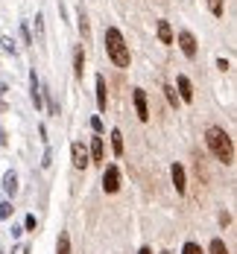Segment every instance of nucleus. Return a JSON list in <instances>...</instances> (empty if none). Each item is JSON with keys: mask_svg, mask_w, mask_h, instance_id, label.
I'll use <instances>...</instances> for the list:
<instances>
[{"mask_svg": "<svg viewBox=\"0 0 237 254\" xmlns=\"http://www.w3.org/2000/svg\"><path fill=\"white\" fill-rule=\"evenodd\" d=\"M205 143H208V149L214 152L217 161H223L226 167L235 164V143H232L229 131H226L223 126H208L205 128Z\"/></svg>", "mask_w": 237, "mask_h": 254, "instance_id": "f257e3e1", "label": "nucleus"}, {"mask_svg": "<svg viewBox=\"0 0 237 254\" xmlns=\"http://www.w3.org/2000/svg\"><path fill=\"white\" fill-rule=\"evenodd\" d=\"M105 53H108V59H111L117 67H129L132 64L129 44L123 41V32H120L117 26H108V29H105Z\"/></svg>", "mask_w": 237, "mask_h": 254, "instance_id": "f03ea898", "label": "nucleus"}, {"mask_svg": "<svg viewBox=\"0 0 237 254\" xmlns=\"http://www.w3.org/2000/svg\"><path fill=\"white\" fill-rule=\"evenodd\" d=\"M103 190L105 193H117L120 190V170L114 164H108L103 170Z\"/></svg>", "mask_w": 237, "mask_h": 254, "instance_id": "7ed1b4c3", "label": "nucleus"}, {"mask_svg": "<svg viewBox=\"0 0 237 254\" xmlns=\"http://www.w3.org/2000/svg\"><path fill=\"white\" fill-rule=\"evenodd\" d=\"M132 100H135V111H138V120H141V123H147V120H150V105H147V91H144V88H135Z\"/></svg>", "mask_w": 237, "mask_h": 254, "instance_id": "20e7f679", "label": "nucleus"}, {"mask_svg": "<svg viewBox=\"0 0 237 254\" xmlns=\"http://www.w3.org/2000/svg\"><path fill=\"white\" fill-rule=\"evenodd\" d=\"M71 158H74V167H77V170H85V167L91 164V158H88V149H85L79 140H77V143H71Z\"/></svg>", "mask_w": 237, "mask_h": 254, "instance_id": "39448f33", "label": "nucleus"}, {"mask_svg": "<svg viewBox=\"0 0 237 254\" xmlns=\"http://www.w3.org/2000/svg\"><path fill=\"white\" fill-rule=\"evenodd\" d=\"M179 47H182V53L187 59H196V38H193V32H187V29L179 32Z\"/></svg>", "mask_w": 237, "mask_h": 254, "instance_id": "423d86ee", "label": "nucleus"}, {"mask_svg": "<svg viewBox=\"0 0 237 254\" xmlns=\"http://www.w3.org/2000/svg\"><path fill=\"white\" fill-rule=\"evenodd\" d=\"M176 88H179V100L182 102H193V82L184 76H176Z\"/></svg>", "mask_w": 237, "mask_h": 254, "instance_id": "0eeeda50", "label": "nucleus"}, {"mask_svg": "<svg viewBox=\"0 0 237 254\" xmlns=\"http://www.w3.org/2000/svg\"><path fill=\"white\" fill-rule=\"evenodd\" d=\"M29 100H32V105H35V111L41 108V82H38V76H35V70L29 73Z\"/></svg>", "mask_w": 237, "mask_h": 254, "instance_id": "6e6552de", "label": "nucleus"}, {"mask_svg": "<svg viewBox=\"0 0 237 254\" xmlns=\"http://www.w3.org/2000/svg\"><path fill=\"white\" fill-rule=\"evenodd\" d=\"M94 164H105V143H103V137H94L91 140V155H88Z\"/></svg>", "mask_w": 237, "mask_h": 254, "instance_id": "1a4fd4ad", "label": "nucleus"}, {"mask_svg": "<svg viewBox=\"0 0 237 254\" xmlns=\"http://www.w3.org/2000/svg\"><path fill=\"white\" fill-rule=\"evenodd\" d=\"M170 178H173V184H176V193H184V190H187V184H184V167H182V164H173V167H170Z\"/></svg>", "mask_w": 237, "mask_h": 254, "instance_id": "9d476101", "label": "nucleus"}, {"mask_svg": "<svg viewBox=\"0 0 237 254\" xmlns=\"http://www.w3.org/2000/svg\"><path fill=\"white\" fill-rule=\"evenodd\" d=\"M158 38H161V44H173L176 38H173V26H170V21H158Z\"/></svg>", "mask_w": 237, "mask_h": 254, "instance_id": "9b49d317", "label": "nucleus"}, {"mask_svg": "<svg viewBox=\"0 0 237 254\" xmlns=\"http://www.w3.org/2000/svg\"><path fill=\"white\" fill-rule=\"evenodd\" d=\"M74 73H77V79L85 76V50H82V47L74 50Z\"/></svg>", "mask_w": 237, "mask_h": 254, "instance_id": "f8f14e48", "label": "nucleus"}, {"mask_svg": "<svg viewBox=\"0 0 237 254\" xmlns=\"http://www.w3.org/2000/svg\"><path fill=\"white\" fill-rule=\"evenodd\" d=\"M105 102H108V88H105V79L97 76V105L105 108Z\"/></svg>", "mask_w": 237, "mask_h": 254, "instance_id": "ddd939ff", "label": "nucleus"}, {"mask_svg": "<svg viewBox=\"0 0 237 254\" xmlns=\"http://www.w3.org/2000/svg\"><path fill=\"white\" fill-rule=\"evenodd\" d=\"M3 190H6L9 196L18 193V176H15V173H6V176H3Z\"/></svg>", "mask_w": 237, "mask_h": 254, "instance_id": "4468645a", "label": "nucleus"}, {"mask_svg": "<svg viewBox=\"0 0 237 254\" xmlns=\"http://www.w3.org/2000/svg\"><path fill=\"white\" fill-rule=\"evenodd\" d=\"M111 149H114L117 158L123 155V134H120V128H111Z\"/></svg>", "mask_w": 237, "mask_h": 254, "instance_id": "2eb2a0df", "label": "nucleus"}, {"mask_svg": "<svg viewBox=\"0 0 237 254\" xmlns=\"http://www.w3.org/2000/svg\"><path fill=\"white\" fill-rule=\"evenodd\" d=\"M56 254H71V237L62 231L59 234V243H56Z\"/></svg>", "mask_w": 237, "mask_h": 254, "instance_id": "dca6fc26", "label": "nucleus"}, {"mask_svg": "<svg viewBox=\"0 0 237 254\" xmlns=\"http://www.w3.org/2000/svg\"><path fill=\"white\" fill-rule=\"evenodd\" d=\"M208 9L214 18H223V12H226V3L223 0H208Z\"/></svg>", "mask_w": 237, "mask_h": 254, "instance_id": "f3484780", "label": "nucleus"}, {"mask_svg": "<svg viewBox=\"0 0 237 254\" xmlns=\"http://www.w3.org/2000/svg\"><path fill=\"white\" fill-rule=\"evenodd\" d=\"M164 97H167L170 105H176V108H179V94H176V88H173V85H164Z\"/></svg>", "mask_w": 237, "mask_h": 254, "instance_id": "a211bd4d", "label": "nucleus"}, {"mask_svg": "<svg viewBox=\"0 0 237 254\" xmlns=\"http://www.w3.org/2000/svg\"><path fill=\"white\" fill-rule=\"evenodd\" d=\"M208 254H229V246H226L223 240H214L211 249H208Z\"/></svg>", "mask_w": 237, "mask_h": 254, "instance_id": "6ab92c4d", "label": "nucleus"}, {"mask_svg": "<svg viewBox=\"0 0 237 254\" xmlns=\"http://www.w3.org/2000/svg\"><path fill=\"white\" fill-rule=\"evenodd\" d=\"M79 32H82V38H88V15H85V12H82V9H79Z\"/></svg>", "mask_w": 237, "mask_h": 254, "instance_id": "aec40b11", "label": "nucleus"}, {"mask_svg": "<svg viewBox=\"0 0 237 254\" xmlns=\"http://www.w3.org/2000/svg\"><path fill=\"white\" fill-rule=\"evenodd\" d=\"M182 254H205V252L199 249V243H184V246H182Z\"/></svg>", "mask_w": 237, "mask_h": 254, "instance_id": "412c9836", "label": "nucleus"}, {"mask_svg": "<svg viewBox=\"0 0 237 254\" xmlns=\"http://www.w3.org/2000/svg\"><path fill=\"white\" fill-rule=\"evenodd\" d=\"M0 47H3L6 53H12V56H15V41H12V38H6V35H3V38H0Z\"/></svg>", "mask_w": 237, "mask_h": 254, "instance_id": "4be33fe9", "label": "nucleus"}, {"mask_svg": "<svg viewBox=\"0 0 237 254\" xmlns=\"http://www.w3.org/2000/svg\"><path fill=\"white\" fill-rule=\"evenodd\" d=\"M9 216H12V204L0 202V219H9Z\"/></svg>", "mask_w": 237, "mask_h": 254, "instance_id": "5701e85b", "label": "nucleus"}, {"mask_svg": "<svg viewBox=\"0 0 237 254\" xmlns=\"http://www.w3.org/2000/svg\"><path fill=\"white\" fill-rule=\"evenodd\" d=\"M21 35H24V44H32V35H29V26L21 24Z\"/></svg>", "mask_w": 237, "mask_h": 254, "instance_id": "b1692460", "label": "nucleus"}, {"mask_svg": "<svg viewBox=\"0 0 237 254\" xmlns=\"http://www.w3.org/2000/svg\"><path fill=\"white\" fill-rule=\"evenodd\" d=\"M35 225H38V222H35V216H26V219H24V228L26 231H35Z\"/></svg>", "mask_w": 237, "mask_h": 254, "instance_id": "393cba45", "label": "nucleus"}, {"mask_svg": "<svg viewBox=\"0 0 237 254\" xmlns=\"http://www.w3.org/2000/svg\"><path fill=\"white\" fill-rule=\"evenodd\" d=\"M91 128L100 134V131H103V120H100V117H94V120H91Z\"/></svg>", "mask_w": 237, "mask_h": 254, "instance_id": "a878e982", "label": "nucleus"}, {"mask_svg": "<svg viewBox=\"0 0 237 254\" xmlns=\"http://www.w3.org/2000/svg\"><path fill=\"white\" fill-rule=\"evenodd\" d=\"M6 143H9V137H6V131L0 128V146H6Z\"/></svg>", "mask_w": 237, "mask_h": 254, "instance_id": "bb28decb", "label": "nucleus"}, {"mask_svg": "<svg viewBox=\"0 0 237 254\" xmlns=\"http://www.w3.org/2000/svg\"><path fill=\"white\" fill-rule=\"evenodd\" d=\"M15 254H29V249H26V246H21V249H18Z\"/></svg>", "mask_w": 237, "mask_h": 254, "instance_id": "cd10ccee", "label": "nucleus"}, {"mask_svg": "<svg viewBox=\"0 0 237 254\" xmlns=\"http://www.w3.org/2000/svg\"><path fill=\"white\" fill-rule=\"evenodd\" d=\"M138 254H153V249H147V246H144V249H141Z\"/></svg>", "mask_w": 237, "mask_h": 254, "instance_id": "c85d7f7f", "label": "nucleus"}, {"mask_svg": "<svg viewBox=\"0 0 237 254\" xmlns=\"http://www.w3.org/2000/svg\"><path fill=\"white\" fill-rule=\"evenodd\" d=\"M161 254H170V252H161Z\"/></svg>", "mask_w": 237, "mask_h": 254, "instance_id": "c756f323", "label": "nucleus"}]
</instances>
